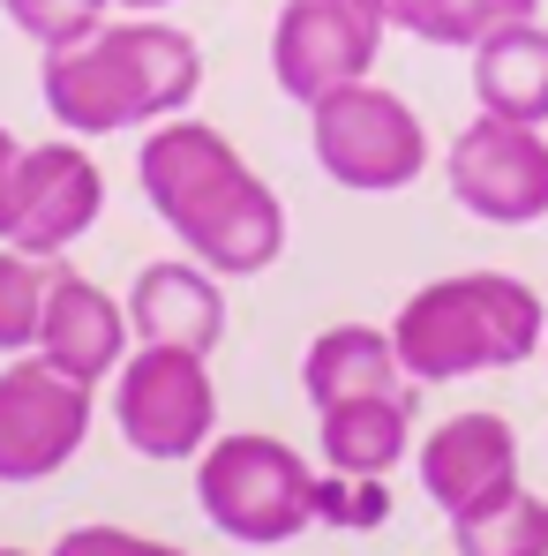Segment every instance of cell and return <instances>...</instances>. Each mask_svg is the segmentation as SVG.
Here are the masks:
<instances>
[{
    "label": "cell",
    "mask_w": 548,
    "mask_h": 556,
    "mask_svg": "<svg viewBox=\"0 0 548 556\" xmlns=\"http://www.w3.org/2000/svg\"><path fill=\"white\" fill-rule=\"evenodd\" d=\"M136 181H143L151 211L174 226V241L203 271L256 278L278 264V249H285V203H278L271 181L211 121L174 113V121L143 128Z\"/></svg>",
    "instance_id": "1"
},
{
    "label": "cell",
    "mask_w": 548,
    "mask_h": 556,
    "mask_svg": "<svg viewBox=\"0 0 548 556\" xmlns=\"http://www.w3.org/2000/svg\"><path fill=\"white\" fill-rule=\"evenodd\" d=\"M38 91L68 136L158 128L203 91V46L174 23H98L91 38L46 53Z\"/></svg>",
    "instance_id": "2"
},
{
    "label": "cell",
    "mask_w": 548,
    "mask_h": 556,
    "mask_svg": "<svg viewBox=\"0 0 548 556\" xmlns=\"http://www.w3.org/2000/svg\"><path fill=\"white\" fill-rule=\"evenodd\" d=\"M548 339V308L526 278L511 271H458L429 278L421 293L398 301L391 346L413 383H458V376L519 369Z\"/></svg>",
    "instance_id": "3"
},
{
    "label": "cell",
    "mask_w": 548,
    "mask_h": 556,
    "mask_svg": "<svg viewBox=\"0 0 548 556\" xmlns=\"http://www.w3.org/2000/svg\"><path fill=\"white\" fill-rule=\"evenodd\" d=\"M316 466L301 459L293 444H278L264 429H241V437H211L203 459H195V504L203 519L241 542V549H278L293 534L316 527Z\"/></svg>",
    "instance_id": "4"
},
{
    "label": "cell",
    "mask_w": 548,
    "mask_h": 556,
    "mask_svg": "<svg viewBox=\"0 0 548 556\" xmlns=\"http://www.w3.org/2000/svg\"><path fill=\"white\" fill-rule=\"evenodd\" d=\"M308 143L316 166L354 195H398L429 166V128L421 113L383 84H346V91L308 105Z\"/></svg>",
    "instance_id": "5"
},
{
    "label": "cell",
    "mask_w": 548,
    "mask_h": 556,
    "mask_svg": "<svg viewBox=\"0 0 548 556\" xmlns=\"http://www.w3.org/2000/svg\"><path fill=\"white\" fill-rule=\"evenodd\" d=\"M113 429L136 459H203V444L218 437V391L203 354L136 346L113 369Z\"/></svg>",
    "instance_id": "6"
},
{
    "label": "cell",
    "mask_w": 548,
    "mask_h": 556,
    "mask_svg": "<svg viewBox=\"0 0 548 556\" xmlns=\"http://www.w3.org/2000/svg\"><path fill=\"white\" fill-rule=\"evenodd\" d=\"M91 437V383L61 376L46 354H15L0 369V489L53 481Z\"/></svg>",
    "instance_id": "7"
},
{
    "label": "cell",
    "mask_w": 548,
    "mask_h": 556,
    "mask_svg": "<svg viewBox=\"0 0 548 556\" xmlns=\"http://www.w3.org/2000/svg\"><path fill=\"white\" fill-rule=\"evenodd\" d=\"M383 8L375 0H285L271 23V76L293 105L368 84L375 53H383Z\"/></svg>",
    "instance_id": "8"
},
{
    "label": "cell",
    "mask_w": 548,
    "mask_h": 556,
    "mask_svg": "<svg viewBox=\"0 0 548 556\" xmlns=\"http://www.w3.org/2000/svg\"><path fill=\"white\" fill-rule=\"evenodd\" d=\"M444 181H451L458 211H473L488 226H534L548 218V136L526 121L473 113L444 151Z\"/></svg>",
    "instance_id": "9"
},
{
    "label": "cell",
    "mask_w": 548,
    "mask_h": 556,
    "mask_svg": "<svg viewBox=\"0 0 548 556\" xmlns=\"http://www.w3.org/2000/svg\"><path fill=\"white\" fill-rule=\"evenodd\" d=\"M105 211V174L84 143H38L23 151L15 188H8V218H0V241L23 249V256H68Z\"/></svg>",
    "instance_id": "10"
},
{
    "label": "cell",
    "mask_w": 548,
    "mask_h": 556,
    "mask_svg": "<svg viewBox=\"0 0 548 556\" xmlns=\"http://www.w3.org/2000/svg\"><path fill=\"white\" fill-rule=\"evenodd\" d=\"M413 473H421V489H429V504L444 519H473V511H488V504L526 489L519 481V429L504 414H488V406L451 414V421L429 429Z\"/></svg>",
    "instance_id": "11"
},
{
    "label": "cell",
    "mask_w": 548,
    "mask_h": 556,
    "mask_svg": "<svg viewBox=\"0 0 548 556\" xmlns=\"http://www.w3.org/2000/svg\"><path fill=\"white\" fill-rule=\"evenodd\" d=\"M128 339H136V324H128V301H113L105 286L76 271V264H46V324H38V354L53 362L61 376H76V383H105V376L128 362Z\"/></svg>",
    "instance_id": "12"
},
{
    "label": "cell",
    "mask_w": 548,
    "mask_h": 556,
    "mask_svg": "<svg viewBox=\"0 0 548 556\" xmlns=\"http://www.w3.org/2000/svg\"><path fill=\"white\" fill-rule=\"evenodd\" d=\"M128 324L143 346H181V354H203L226 339V293H218V271H203L195 256L188 264H143L136 286H128Z\"/></svg>",
    "instance_id": "13"
},
{
    "label": "cell",
    "mask_w": 548,
    "mask_h": 556,
    "mask_svg": "<svg viewBox=\"0 0 548 556\" xmlns=\"http://www.w3.org/2000/svg\"><path fill=\"white\" fill-rule=\"evenodd\" d=\"M413 399L421 383H391V391H361L316 414V444L331 473H391L413 452Z\"/></svg>",
    "instance_id": "14"
},
{
    "label": "cell",
    "mask_w": 548,
    "mask_h": 556,
    "mask_svg": "<svg viewBox=\"0 0 548 556\" xmlns=\"http://www.w3.org/2000/svg\"><path fill=\"white\" fill-rule=\"evenodd\" d=\"M473 98L496 121H526V128L548 121V30H541V15L496 30L488 46H473Z\"/></svg>",
    "instance_id": "15"
},
{
    "label": "cell",
    "mask_w": 548,
    "mask_h": 556,
    "mask_svg": "<svg viewBox=\"0 0 548 556\" xmlns=\"http://www.w3.org/2000/svg\"><path fill=\"white\" fill-rule=\"evenodd\" d=\"M391 383H413V376L398 369L391 331H368V324H339V331L308 339V354H301V391L316 414L339 399H361V391H391Z\"/></svg>",
    "instance_id": "16"
},
{
    "label": "cell",
    "mask_w": 548,
    "mask_h": 556,
    "mask_svg": "<svg viewBox=\"0 0 548 556\" xmlns=\"http://www.w3.org/2000/svg\"><path fill=\"white\" fill-rule=\"evenodd\" d=\"M375 8H383L391 30H406V38H421V46H458V53H473V46H488L496 30H511V23H534L541 0H375Z\"/></svg>",
    "instance_id": "17"
},
{
    "label": "cell",
    "mask_w": 548,
    "mask_h": 556,
    "mask_svg": "<svg viewBox=\"0 0 548 556\" xmlns=\"http://www.w3.org/2000/svg\"><path fill=\"white\" fill-rule=\"evenodd\" d=\"M451 549L458 556H548V504L534 489L473 511V519H451Z\"/></svg>",
    "instance_id": "18"
},
{
    "label": "cell",
    "mask_w": 548,
    "mask_h": 556,
    "mask_svg": "<svg viewBox=\"0 0 548 556\" xmlns=\"http://www.w3.org/2000/svg\"><path fill=\"white\" fill-rule=\"evenodd\" d=\"M38 324H46V256L0 241V354H38Z\"/></svg>",
    "instance_id": "19"
},
{
    "label": "cell",
    "mask_w": 548,
    "mask_h": 556,
    "mask_svg": "<svg viewBox=\"0 0 548 556\" xmlns=\"http://www.w3.org/2000/svg\"><path fill=\"white\" fill-rule=\"evenodd\" d=\"M391 519V489L383 473H331L316 481V527H346V534H375Z\"/></svg>",
    "instance_id": "20"
},
{
    "label": "cell",
    "mask_w": 548,
    "mask_h": 556,
    "mask_svg": "<svg viewBox=\"0 0 548 556\" xmlns=\"http://www.w3.org/2000/svg\"><path fill=\"white\" fill-rule=\"evenodd\" d=\"M105 8H113V0H0V15H8L23 38H38L46 53L91 38L98 23H105Z\"/></svg>",
    "instance_id": "21"
},
{
    "label": "cell",
    "mask_w": 548,
    "mask_h": 556,
    "mask_svg": "<svg viewBox=\"0 0 548 556\" xmlns=\"http://www.w3.org/2000/svg\"><path fill=\"white\" fill-rule=\"evenodd\" d=\"M53 556H188L174 542H151V534H136V527H68Z\"/></svg>",
    "instance_id": "22"
},
{
    "label": "cell",
    "mask_w": 548,
    "mask_h": 556,
    "mask_svg": "<svg viewBox=\"0 0 548 556\" xmlns=\"http://www.w3.org/2000/svg\"><path fill=\"white\" fill-rule=\"evenodd\" d=\"M15 166H23V143L0 128V218H8V188H15Z\"/></svg>",
    "instance_id": "23"
},
{
    "label": "cell",
    "mask_w": 548,
    "mask_h": 556,
    "mask_svg": "<svg viewBox=\"0 0 548 556\" xmlns=\"http://www.w3.org/2000/svg\"><path fill=\"white\" fill-rule=\"evenodd\" d=\"M113 8H128V15H158V8H174V0H113Z\"/></svg>",
    "instance_id": "24"
},
{
    "label": "cell",
    "mask_w": 548,
    "mask_h": 556,
    "mask_svg": "<svg viewBox=\"0 0 548 556\" xmlns=\"http://www.w3.org/2000/svg\"><path fill=\"white\" fill-rule=\"evenodd\" d=\"M0 556H30V549H0Z\"/></svg>",
    "instance_id": "25"
},
{
    "label": "cell",
    "mask_w": 548,
    "mask_h": 556,
    "mask_svg": "<svg viewBox=\"0 0 548 556\" xmlns=\"http://www.w3.org/2000/svg\"><path fill=\"white\" fill-rule=\"evenodd\" d=\"M541 354H548V339H541Z\"/></svg>",
    "instance_id": "26"
}]
</instances>
